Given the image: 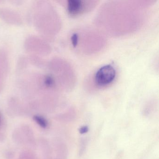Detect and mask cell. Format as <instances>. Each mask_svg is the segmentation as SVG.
<instances>
[{
	"instance_id": "cell-4",
	"label": "cell",
	"mask_w": 159,
	"mask_h": 159,
	"mask_svg": "<svg viewBox=\"0 0 159 159\" xmlns=\"http://www.w3.org/2000/svg\"><path fill=\"white\" fill-rule=\"evenodd\" d=\"M78 39H79V37H78V34H73L72 36H71V43H72V44L73 46H76L77 44H78Z\"/></svg>"
},
{
	"instance_id": "cell-5",
	"label": "cell",
	"mask_w": 159,
	"mask_h": 159,
	"mask_svg": "<svg viewBox=\"0 0 159 159\" xmlns=\"http://www.w3.org/2000/svg\"><path fill=\"white\" fill-rule=\"evenodd\" d=\"M88 131V128L86 126H84V127H82L80 129L81 134H84V133H86Z\"/></svg>"
},
{
	"instance_id": "cell-1",
	"label": "cell",
	"mask_w": 159,
	"mask_h": 159,
	"mask_svg": "<svg viewBox=\"0 0 159 159\" xmlns=\"http://www.w3.org/2000/svg\"><path fill=\"white\" fill-rule=\"evenodd\" d=\"M116 76V70L114 67L111 65H105L97 70L94 80L98 86L104 87L113 82Z\"/></svg>"
},
{
	"instance_id": "cell-6",
	"label": "cell",
	"mask_w": 159,
	"mask_h": 159,
	"mask_svg": "<svg viewBox=\"0 0 159 159\" xmlns=\"http://www.w3.org/2000/svg\"><path fill=\"white\" fill-rule=\"evenodd\" d=\"M1 117H0V125H1Z\"/></svg>"
},
{
	"instance_id": "cell-2",
	"label": "cell",
	"mask_w": 159,
	"mask_h": 159,
	"mask_svg": "<svg viewBox=\"0 0 159 159\" xmlns=\"http://www.w3.org/2000/svg\"><path fill=\"white\" fill-rule=\"evenodd\" d=\"M88 2L82 0H69L67 2V11L71 16L80 15L87 11Z\"/></svg>"
},
{
	"instance_id": "cell-3",
	"label": "cell",
	"mask_w": 159,
	"mask_h": 159,
	"mask_svg": "<svg viewBox=\"0 0 159 159\" xmlns=\"http://www.w3.org/2000/svg\"><path fill=\"white\" fill-rule=\"evenodd\" d=\"M34 119L37 122V123L41 127L45 128L47 126L48 123L47 120L43 117L40 116H35L34 117Z\"/></svg>"
}]
</instances>
